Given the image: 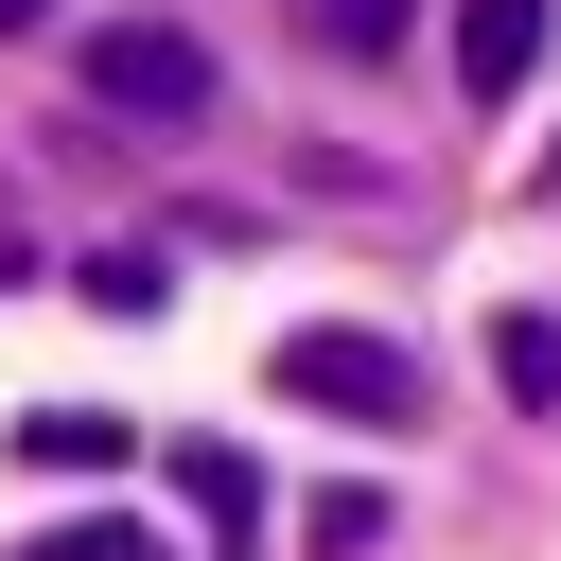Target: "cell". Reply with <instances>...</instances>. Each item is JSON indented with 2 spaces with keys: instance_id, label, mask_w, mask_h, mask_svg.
<instances>
[{
  "instance_id": "cell-1",
  "label": "cell",
  "mask_w": 561,
  "mask_h": 561,
  "mask_svg": "<svg viewBox=\"0 0 561 561\" xmlns=\"http://www.w3.org/2000/svg\"><path fill=\"white\" fill-rule=\"evenodd\" d=\"M263 386H280V403H316V421H351V438H421V421H438L421 351H403V333H368V316H298V333L263 351Z\"/></svg>"
},
{
  "instance_id": "cell-2",
  "label": "cell",
  "mask_w": 561,
  "mask_h": 561,
  "mask_svg": "<svg viewBox=\"0 0 561 561\" xmlns=\"http://www.w3.org/2000/svg\"><path fill=\"white\" fill-rule=\"evenodd\" d=\"M70 70H88L105 123H210V35H193V18H105Z\"/></svg>"
},
{
  "instance_id": "cell-3",
  "label": "cell",
  "mask_w": 561,
  "mask_h": 561,
  "mask_svg": "<svg viewBox=\"0 0 561 561\" xmlns=\"http://www.w3.org/2000/svg\"><path fill=\"white\" fill-rule=\"evenodd\" d=\"M543 35H561V0H456V88H473V105H526Z\"/></svg>"
},
{
  "instance_id": "cell-4",
  "label": "cell",
  "mask_w": 561,
  "mask_h": 561,
  "mask_svg": "<svg viewBox=\"0 0 561 561\" xmlns=\"http://www.w3.org/2000/svg\"><path fill=\"white\" fill-rule=\"evenodd\" d=\"M175 491H193V526H210V561H263V473H245L228 438H193V456H175Z\"/></svg>"
},
{
  "instance_id": "cell-5",
  "label": "cell",
  "mask_w": 561,
  "mask_h": 561,
  "mask_svg": "<svg viewBox=\"0 0 561 561\" xmlns=\"http://www.w3.org/2000/svg\"><path fill=\"white\" fill-rule=\"evenodd\" d=\"M0 438H18L35 473H123V456H140V421H105V403H35V421H0Z\"/></svg>"
},
{
  "instance_id": "cell-6",
  "label": "cell",
  "mask_w": 561,
  "mask_h": 561,
  "mask_svg": "<svg viewBox=\"0 0 561 561\" xmlns=\"http://www.w3.org/2000/svg\"><path fill=\"white\" fill-rule=\"evenodd\" d=\"M0 561H175V543H158L140 508H53V526H18Z\"/></svg>"
},
{
  "instance_id": "cell-7",
  "label": "cell",
  "mask_w": 561,
  "mask_h": 561,
  "mask_svg": "<svg viewBox=\"0 0 561 561\" xmlns=\"http://www.w3.org/2000/svg\"><path fill=\"white\" fill-rule=\"evenodd\" d=\"M491 386L526 421H561V316H491Z\"/></svg>"
},
{
  "instance_id": "cell-8",
  "label": "cell",
  "mask_w": 561,
  "mask_h": 561,
  "mask_svg": "<svg viewBox=\"0 0 561 561\" xmlns=\"http://www.w3.org/2000/svg\"><path fill=\"white\" fill-rule=\"evenodd\" d=\"M70 298H88V316H158V298H175V263H158V245H88V263H70Z\"/></svg>"
},
{
  "instance_id": "cell-9",
  "label": "cell",
  "mask_w": 561,
  "mask_h": 561,
  "mask_svg": "<svg viewBox=\"0 0 561 561\" xmlns=\"http://www.w3.org/2000/svg\"><path fill=\"white\" fill-rule=\"evenodd\" d=\"M298 18H316V53H351V70L403 53V0H298Z\"/></svg>"
},
{
  "instance_id": "cell-10",
  "label": "cell",
  "mask_w": 561,
  "mask_h": 561,
  "mask_svg": "<svg viewBox=\"0 0 561 561\" xmlns=\"http://www.w3.org/2000/svg\"><path fill=\"white\" fill-rule=\"evenodd\" d=\"M526 193H543V210H561V140H543V175H526Z\"/></svg>"
},
{
  "instance_id": "cell-11",
  "label": "cell",
  "mask_w": 561,
  "mask_h": 561,
  "mask_svg": "<svg viewBox=\"0 0 561 561\" xmlns=\"http://www.w3.org/2000/svg\"><path fill=\"white\" fill-rule=\"evenodd\" d=\"M35 18H53V0H0V35H35Z\"/></svg>"
}]
</instances>
